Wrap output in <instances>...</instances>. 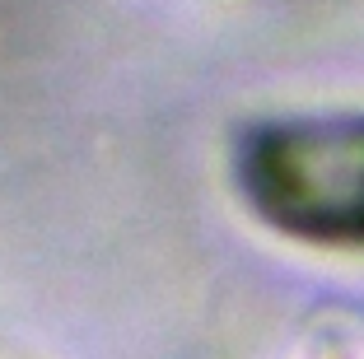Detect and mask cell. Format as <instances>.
I'll return each instance as SVG.
<instances>
[{
	"label": "cell",
	"instance_id": "6da1fadb",
	"mask_svg": "<svg viewBox=\"0 0 364 359\" xmlns=\"http://www.w3.org/2000/svg\"><path fill=\"white\" fill-rule=\"evenodd\" d=\"M234 187L280 238L364 252V112H285L243 127Z\"/></svg>",
	"mask_w": 364,
	"mask_h": 359
}]
</instances>
